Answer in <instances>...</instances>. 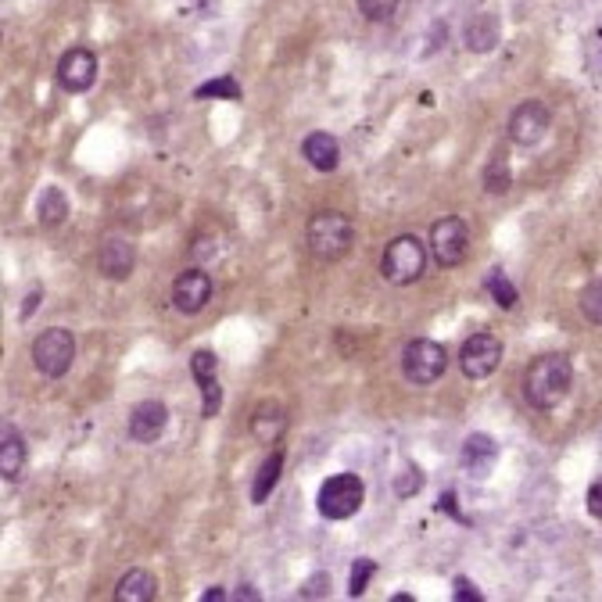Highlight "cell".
I'll list each match as a JSON object with an SVG mask.
<instances>
[{"instance_id":"obj_3","label":"cell","mask_w":602,"mask_h":602,"mask_svg":"<svg viewBox=\"0 0 602 602\" xmlns=\"http://www.w3.org/2000/svg\"><path fill=\"white\" fill-rule=\"evenodd\" d=\"M427 269V248L416 241L413 233H402L395 241L384 248V258H380V273H384L387 284H416Z\"/></svg>"},{"instance_id":"obj_18","label":"cell","mask_w":602,"mask_h":602,"mask_svg":"<svg viewBox=\"0 0 602 602\" xmlns=\"http://www.w3.org/2000/svg\"><path fill=\"white\" fill-rule=\"evenodd\" d=\"M301 155L309 158L312 169L334 172L337 162H341V144H337L330 133H312V137H305V144H301Z\"/></svg>"},{"instance_id":"obj_2","label":"cell","mask_w":602,"mask_h":602,"mask_svg":"<svg viewBox=\"0 0 602 602\" xmlns=\"http://www.w3.org/2000/svg\"><path fill=\"white\" fill-rule=\"evenodd\" d=\"M355 230L344 212H319L309 219V251L323 262H337L352 251Z\"/></svg>"},{"instance_id":"obj_26","label":"cell","mask_w":602,"mask_h":602,"mask_svg":"<svg viewBox=\"0 0 602 602\" xmlns=\"http://www.w3.org/2000/svg\"><path fill=\"white\" fill-rule=\"evenodd\" d=\"M581 312H585L588 323L602 327V276L599 280H592V284L581 291Z\"/></svg>"},{"instance_id":"obj_25","label":"cell","mask_w":602,"mask_h":602,"mask_svg":"<svg viewBox=\"0 0 602 602\" xmlns=\"http://www.w3.org/2000/svg\"><path fill=\"white\" fill-rule=\"evenodd\" d=\"M488 291H491V298L499 301L502 309H513L516 301H520V294H516V287L509 284V276L502 273V269H495V273L488 276Z\"/></svg>"},{"instance_id":"obj_7","label":"cell","mask_w":602,"mask_h":602,"mask_svg":"<svg viewBox=\"0 0 602 602\" xmlns=\"http://www.w3.org/2000/svg\"><path fill=\"white\" fill-rule=\"evenodd\" d=\"M430 251L438 258V266H459L470 255V226L459 215H445L430 226Z\"/></svg>"},{"instance_id":"obj_23","label":"cell","mask_w":602,"mask_h":602,"mask_svg":"<svg viewBox=\"0 0 602 602\" xmlns=\"http://www.w3.org/2000/svg\"><path fill=\"white\" fill-rule=\"evenodd\" d=\"M194 97H198V101H212V97H219V101H241L244 90L233 76H219V79L201 83L198 90H194Z\"/></svg>"},{"instance_id":"obj_9","label":"cell","mask_w":602,"mask_h":602,"mask_svg":"<svg viewBox=\"0 0 602 602\" xmlns=\"http://www.w3.org/2000/svg\"><path fill=\"white\" fill-rule=\"evenodd\" d=\"M549 126H552L549 108H545L542 101H524L513 112V119H509V140L520 147H534L545 140Z\"/></svg>"},{"instance_id":"obj_13","label":"cell","mask_w":602,"mask_h":602,"mask_svg":"<svg viewBox=\"0 0 602 602\" xmlns=\"http://www.w3.org/2000/svg\"><path fill=\"white\" fill-rule=\"evenodd\" d=\"M137 266V248L129 237H119V233H108L101 244V255H97V269H101L108 280H126Z\"/></svg>"},{"instance_id":"obj_21","label":"cell","mask_w":602,"mask_h":602,"mask_svg":"<svg viewBox=\"0 0 602 602\" xmlns=\"http://www.w3.org/2000/svg\"><path fill=\"white\" fill-rule=\"evenodd\" d=\"M36 215H40L43 226H61L69 219V198L61 187H47L40 194V205H36Z\"/></svg>"},{"instance_id":"obj_6","label":"cell","mask_w":602,"mask_h":602,"mask_svg":"<svg viewBox=\"0 0 602 602\" xmlns=\"http://www.w3.org/2000/svg\"><path fill=\"white\" fill-rule=\"evenodd\" d=\"M448 366V355L445 348H441L438 341H427V337H416V341L405 344V352H402V373L409 384H434V380L445 373Z\"/></svg>"},{"instance_id":"obj_14","label":"cell","mask_w":602,"mask_h":602,"mask_svg":"<svg viewBox=\"0 0 602 602\" xmlns=\"http://www.w3.org/2000/svg\"><path fill=\"white\" fill-rule=\"evenodd\" d=\"M165 423H169V409L155 398H147L129 413V438L140 441V445H151V441L162 438Z\"/></svg>"},{"instance_id":"obj_10","label":"cell","mask_w":602,"mask_h":602,"mask_svg":"<svg viewBox=\"0 0 602 602\" xmlns=\"http://www.w3.org/2000/svg\"><path fill=\"white\" fill-rule=\"evenodd\" d=\"M97 79V54L90 47H72V51L61 54L58 61V83L61 90H69V94H83L90 90Z\"/></svg>"},{"instance_id":"obj_1","label":"cell","mask_w":602,"mask_h":602,"mask_svg":"<svg viewBox=\"0 0 602 602\" xmlns=\"http://www.w3.org/2000/svg\"><path fill=\"white\" fill-rule=\"evenodd\" d=\"M570 384H574V366H570L567 355H538V359L527 366L524 373V395L534 409H556L563 398H567Z\"/></svg>"},{"instance_id":"obj_30","label":"cell","mask_w":602,"mask_h":602,"mask_svg":"<svg viewBox=\"0 0 602 602\" xmlns=\"http://www.w3.org/2000/svg\"><path fill=\"white\" fill-rule=\"evenodd\" d=\"M452 595H456V599L459 602H484V595L481 592H477V588H473V581H466V577H456V592H452Z\"/></svg>"},{"instance_id":"obj_5","label":"cell","mask_w":602,"mask_h":602,"mask_svg":"<svg viewBox=\"0 0 602 602\" xmlns=\"http://www.w3.org/2000/svg\"><path fill=\"white\" fill-rule=\"evenodd\" d=\"M72 359H76V341L69 330L51 327L33 341V366L43 377H65L72 370Z\"/></svg>"},{"instance_id":"obj_35","label":"cell","mask_w":602,"mask_h":602,"mask_svg":"<svg viewBox=\"0 0 602 602\" xmlns=\"http://www.w3.org/2000/svg\"><path fill=\"white\" fill-rule=\"evenodd\" d=\"M36 305H40V291H33V294L26 298V309H22V319H26L29 312H36Z\"/></svg>"},{"instance_id":"obj_28","label":"cell","mask_w":602,"mask_h":602,"mask_svg":"<svg viewBox=\"0 0 602 602\" xmlns=\"http://www.w3.org/2000/svg\"><path fill=\"white\" fill-rule=\"evenodd\" d=\"M377 574V559H355L352 563V577H348V592L352 595H362L366 592V585H370V577Z\"/></svg>"},{"instance_id":"obj_31","label":"cell","mask_w":602,"mask_h":602,"mask_svg":"<svg viewBox=\"0 0 602 602\" xmlns=\"http://www.w3.org/2000/svg\"><path fill=\"white\" fill-rule=\"evenodd\" d=\"M327 585H330L327 574L312 577V581H305V588H301V599H316V595H327Z\"/></svg>"},{"instance_id":"obj_27","label":"cell","mask_w":602,"mask_h":602,"mask_svg":"<svg viewBox=\"0 0 602 602\" xmlns=\"http://www.w3.org/2000/svg\"><path fill=\"white\" fill-rule=\"evenodd\" d=\"M423 488V473H420V466H402V470H398V477H395V495L398 499H413L416 491Z\"/></svg>"},{"instance_id":"obj_15","label":"cell","mask_w":602,"mask_h":602,"mask_svg":"<svg viewBox=\"0 0 602 602\" xmlns=\"http://www.w3.org/2000/svg\"><path fill=\"white\" fill-rule=\"evenodd\" d=\"M459 463H463V470L470 473V477L484 481V477L495 470V463H499V445H495V438H488V434H470V438L463 441Z\"/></svg>"},{"instance_id":"obj_17","label":"cell","mask_w":602,"mask_h":602,"mask_svg":"<svg viewBox=\"0 0 602 602\" xmlns=\"http://www.w3.org/2000/svg\"><path fill=\"white\" fill-rule=\"evenodd\" d=\"M499 36H502L499 18L484 11V15L470 18V26H466L463 40H466V47H470L473 54H488V51H495V47H499Z\"/></svg>"},{"instance_id":"obj_4","label":"cell","mask_w":602,"mask_h":602,"mask_svg":"<svg viewBox=\"0 0 602 602\" xmlns=\"http://www.w3.org/2000/svg\"><path fill=\"white\" fill-rule=\"evenodd\" d=\"M362 499H366V488L355 473H334L323 481L316 495V509L319 516H327V520H348L362 509Z\"/></svg>"},{"instance_id":"obj_19","label":"cell","mask_w":602,"mask_h":602,"mask_svg":"<svg viewBox=\"0 0 602 602\" xmlns=\"http://www.w3.org/2000/svg\"><path fill=\"white\" fill-rule=\"evenodd\" d=\"M26 441L18 434L15 427H4L0 434V473H4V481H18V473L26 466Z\"/></svg>"},{"instance_id":"obj_16","label":"cell","mask_w":602,"mask_h":602,"mask_svg":"<svg viewBox=\"0 0 602 602\" xmlns=\"http://www.w3.org/2000/svg\"><path fill=\"white\" fill-rule=\"evenodd\" d=\"M287 430V409L280 402H262L251 416V434H255L262 445H276L284 438Z\"/></svg>"},{"instance_id":"obj_24","label":"cell","mask_w":602,"mask_h":602,"mask_svg":"<svg viewBox=\"0 0 602 602\" xmlns=\"http://www.w3.org/2000/svg\"><path fill=\"white\" fill-rule=\"evenodd\" d=\"M513 187V172H509V162L502 155H495L484 169V190L488 194H506Z\"/></svg>"},{"instance_id":"obj_34","label":"cell","mask_w":602,"mask_h":602,"mask_svg":"<svg viewBox=\"0 0 602 602\" xmlns=\"http://www.w3.org/2000/svg\"><path fill=\"white\" fill-rule=\"evenodd\" d=\"M230 599H258V592L251 585H241L237 592H230Z\"/></svg>"},{"instance_id":"obj_33","label":"cell","mask_w":602,"mask_h":602,"mask_svg":"<svg viewBox=\"0 0 602 602\" xmlns=\"http://www.w3.org/2000/svg\"><path fill=\"white\" fill-rule=\"evenodd\" d=\"M230 599V592H223V588H208L205 595H201V602H226Z\"/></svg>"},{"instance_id":"obj_29","label":"cell","mask_w":602,"mask_h":602,"mask_svg":"<svg viewBox=\"0 0 602 602\" xmlns=\"http://www.w3.org/2000/svg\"><path fill=\"white\" fill-rule=\"evenodd\" d=\"M398 0H359V11L362 18H370V22H387V18L395 15Z\"/></svg>"},{"instance_id":"obj_11","label":"cell","mask_w":602,"mask_h":602,"mask_svg":"<svg viewBox=\"0 0 602 602\" xmlns=\"http://www.w3.org/2000/svg\"><path fill=\"white\" fill-rule=\"evenodd\" d=\"M212 301V276L205 269H187V273L176 276V284H172V305L187 316L201 312Z\"/></svg>"},{"instance_id":"obj_22","label":"cell","mask_w":602,"mask_h":602,"mask_svg":"<svg viewBox=\"0 0 602 602\" xmlns=\"http://www.w3.org/2000/svg\"><path fill=\"white\" fill-rule=\"evenodd\" d=\"M280 470H284V452L276 448L273 456H269L266 463L258 466L255 484H251V502H266V499H269V491H273V484L280 481Z\"/></svg>"},{"instance_id":"obj_8","label":"cell","mask_w":602,"mask_h":602,"mask_svg":"<svg viewBox=\"0 0 602 602\" xmlns=\"http://www.w3.org/2000/svg\"><path fill=\"white\" fill-rule=\"evenodd\" d=\"M502 362V341L495 334H473L466 337L463 352H459V366H463V373L470 380H484L491 377V373L499 370Z\"/></svg>"},{"instance_id":"obj_32","label":"cell","mask_w":602,"mask_h":602,"mask_svg":"<svg viewBox=\"0 0 602 602\" xmlns=\"http://www.w3.org/2000/svg\"><path fill=\"white\" fill-rule=\"evenodd\" d=\"M588 513H592L595 520H602V481H595L592 488H588Z\"/></svg>"},{"instance_id":"obj_12","label":"cell","mask_w":602,"mask_h":602,"mask_svg":"<svg viewBox=\"0 0 602 602\" xmlns=\"http://www.w3.org/2000/svg\"><path fill=\"white\" fill-rule=\"evenodd\" d=\"M190 370H194V380L201 387V416L212 420L219 413V405H223V387H219V377H215L219 373V359L212 352H194Z\"/></svg>"},{"instance_id":"obj_20","label":"cell","mask_w":602,"mask_h":602,"mask_svg":"<svg viewBox=\"0 0 602 602\" xmlns=\"http://www.w3.org/2000/svg\"><path fill=\"white\" fill-rule=\"evenodd\" d=\"M155 592H158L155 574H147V570H129V574L119 581V588H115V599L119 602H147V599H155Z\"/></svg>"}]
</instances>
